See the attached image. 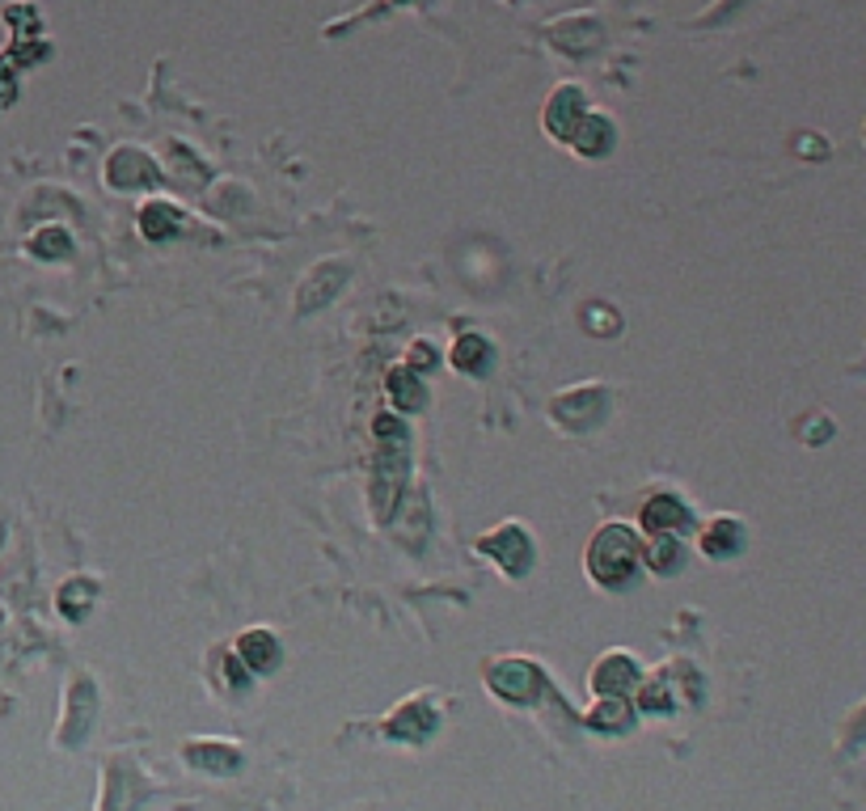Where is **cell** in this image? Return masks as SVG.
<instances>
[{
  "label": "cell",
  "mask_w": 866,
  "mask_h": 811,
  "mask_svg": "<svg viewBox=\"0 0 866 811\" xmlns=\"http://www.w3.org/2000/svg\"><path fill=\"white\" fill-rule=\"evenodd\" d=\"M643 558H647V567L655 575H676L680 567H685V546H680V537H655V541H647V549H643Z\"/></svg>",
  "instance_id": "obj_18"
},
{
  "label": "cell",
  "mask_w": 866,
  "mask_h": 811,
  "mask_svg": "<svg viewBox=\"0 0 866 811\" xmlns=\"http://www.w3.org/2000/svg\"><path fill=\"white\" fill-rule=\"evenodd\" d=\"M347 280H351V271H347L342 259L314 266V271L305 275V284L296 287V309L314 313V309H321V305H330V296H338V287L347 284Z\"/></svg>",
  "instance_id": "obj_6"
},
{
  "label": "cell",
  "mask_w": 866,
  "mask_h": 811,
  "mask_svg": "<svg viewBox=\"0 0 866 811\" xmlns=\"http://www.w3.org/2000/svg\"><path fill=\"white\" fill-rule=\"evenodd\" d=\"M178 229H182V212H178L173 203H166V199H152V203L140 208V233H145L148 241L178 238Z\"/></svg>",
  "instance_id": "obj_14"
},
{
  "label": "cell",
  "mask_w": 866,
  "mask_h": 811,
  "mask_svg": "<svg viewBox=\"0 0 866 811\" xmlns=\"http://www.w3.org/2000/svg\"><path fill=\"white\" fill-rule=\"evenodd\" d=\"M106 182H110L115 191H136V187L157 182V166L148 161L140 148H119V152L110 157V166H106Z\"/></svg>",
  "instance_id": "obj_8"
},
{
  "label": "cell",
  "mask_w": 866,
  "mask_h": 811,
  "mask_svg": "<svg viewBox=\"0 0 866 811\" xmlns=\"http://www.w3.org/2000/svg\"><path fill=\"white\" fill-rule=\"evenodd\" d=\"M571 144H575L583 157H601V152H609V144H613V123L601 119V115H583Z\"/></svg>",
  "instance_id": "obj_17"
},
{
  "label": "cell",
  "mask_w": 866,
  "mask_h": 811,
  "mask_svg": "<svg viewBox=\"0 0 866 811\" xmlns=\"http://www.w3.org/2000/svg\"><path fill=\"white\" fill-rule=\"evenodd\" d=\"M410 368L419 372V368H435V351L427 343H414V351H410Z\"/></svg>",
  "instance_id": "obj_23"
},
{
  "label": "cell",
  "mask_w": 866,
  "mask_h": 811,
  "mask_svg": "<svg viewBox=\"0 0 866 811\" xmlns=\"http://www.w3.org/2000/svg\"><path fill=\"white\" fill-rule=\"evenodd\" d=\"M237 660L254 672V676H266V672L279 664V643H275V634H271V630H245L237 643Z\"/></svg>",
  "instance_id": "obj_12"
},
{
  "label": "cell",
  "mask_w": 866,
  "mask_h": 811,
  "mask_svg": "<svg viewBox=\"0 0 866 811\" xmlns=\"http://www.w3.org/2000/svg\"><path fill=\"white\" fill-rule=\"evenodd\" d=\"M389 402L398 406V410H423L427 406V385H423V377L410 364L389 372Z\"/></svg>",
  "instance_id": "obj_13"
},
{
  "label": "cell",
  "mask_w": 866,
  "mask_h": 811,
  "mask_svg": "<svg viewBox=\"0 0 866 811\" xmlns=\"http://www.w3.org/2000/svg\"><path fill=\"white\" fill-rule=\"evenodd\" d=\"M638 525H643L647 537H668V533L676 537L680 528L689 525V507H685V499L673 495V491H659V495H651V499L643 503Z\"/></svg>",
  "instance_id": "obj_7"
},
{
  "label": "cell",
  "mask_w": 866,
  "mask_h": 811,
  "mask_svg": "<svg viewBox=\"0 0 866 811\" xmlns=\"http://www.w3.org/2000/svg\"><path fill=\"white\" fill-rule=\"evenodd\" d=\"M30 250H34L39 259H64V254L73 250V241H68V233H64V229H43L39 238L30 241Z\"/></svg>",
  "instance_id": "obj_22"
},
{
  "label": "cell",
  "mask_w": 866,
  "mask_h": 811,
  "mask_svg": "<svg viewBox=\"0 0 866 811\" xmlns=\"http://www.w3.org/2000/svg\"><path fill=\"white\" fill-rule=\"evenodd\" d=\"M583 94L579 89H558L550 102V110H546V127L553 131V140H567L571 144V136H575V127L583 123Z\"/></svg>",
  "instance_id": "obj_11"
},
{
  "label": "cell",
  "mask_w": 866,
  "mask_h": 811,
  "mask_svg": "<svg viewBox=\"0 0 866 811\" xmlns=\"http://www.w3.org/2000/svg\"><path fill=\"white\" fill-rule=\"evenodd\" d=\"M94 597H97V588L89 579H68V583L60 588V609L76 621V618H85V609H94Z\"/></svg>",
  "instance_id": "obj_21"
},
{
  "label": "cell",
  "mask_w": 866,
  "mask_h": 811,
  "mask_svg": "<svg viewBox=\"0 0 866 811\" xmlns=\"http://www.w3.org/2000/svg\"><path fill=\"white\" fill-rule=\"evenodd\" d=\"M435 723H440L435 706H427V702H406V706L386 723V736L389 740H402V744H423L435 731Z\"/></svg>",
  "instance_id": "obj_9"
},
{
  "label": "cell",
  "mask_w": 866,
  "mask_h": 811,
  "mask_svg": "<svg viewBox=\"0 0 866 811\" xmlns=\"http://www.w3.org/2000/svg\"><path fill=\"white\" fill-rule=\"evenodd\" d=\"M478 549L482 554H490V558H495L511 579H520V575L532 567V537L520 525L490 528V533L478 541Z\"/></svg>",
  "instance_id": "obj_4"
},
{
  "label": "cell",
  "mask_w": 866,
  "mask_h": 811,
  "mask_svg": "<svg viewBox=\"0 0 866 811\" xmlns=\"http://www.w3.org/2000/svg\"><path fill=\"white\" fill-rule=\"evenodd\" d=\"M187 761H191L194 769H208V773H229V769H237L241 765V752L233 744L199 740V744H187Z\"/></svg>",
  "instance_id": "obj_15"
},
{
  "label": "cell",
  "mask_w": 866,
  "mask_h": 811,
  "mask_svg": "<svg viewBox=\"0 0 866 811\" xmlns=\"http://www.w3.org/2000/svg\"><path fill=\"white\" fill-rule=\"evenodd\" d=\"M490 359H495V347H490L482 335H465V338H457V347H453V368H457V372H469V377H486Z\"/></svg>",
  "instance_id": "obj_16"
},
{
  "label": "cell",
  "mask_w": 866,
  "mask_h": 811,
  "mask_svg": "<svg viewBox=\"0 0 866 811\" xmlns=\"http://www.w3.org/2000/svg\"><path fill=\"white\" fill-rule=\"evenodd\" d=\"M609 414V389L604 385H579L571 393H558L553 398V419L558 428L567 431H592Z\"/></svg>",
  "instance_id": "obj_3"
},
{
  "label": "cell",
  "mask_w": 866,
  "mask_h": 811,
  "mask_svg": "<svg viewBox=\"0 0 866 811\" xmlns=\"http://www.w3.org/2000/svg\"><path fill=\"white\" fill-rule=\"evenodd\" d=\"M372 435H377V465H372V503H377V516L389 520L393 507H398V495H402V482H406V465H410V431L398 414H381L372 423Z\"/></svg>",
  "instance_id": "obj_1"
},
{
  "label": "cell",
  "mask_w": 866,
  "mask_h": 811,
  "mask_svg": "<svg viewBox=\"0 0 866 811\" xmlns=\"http://www.w3.org/2000/svg\"><path fill=\"white\" fill-rule=\"evenodd\" d=\"M740 537H744V528L722 516V520H715V525H706V533H701V549H706L710 558H727V554H736V549H740Z\"/></svg>",
  "instance_id": "obj_20"
},
{
  "label": "cell",
  "mask_w": 866,
  "mask_h": 811,
  "mask_svg": "<svg viewBox=\"0 0 866 811\" xmlns=\"http://www.w3.org/2000/svg\"><path fill=\"white\" fill-rule=\"evenodd\" d=\"M634 685H638V664L630 655H622V651L604 655L601 664L592 668V689L601 697H626Z\"/></svg>",
  "instance_id": "obj_10"
},
{
  "label": "cell",
  "mask_w": 866,
  "mask_h": 811,
  "mask_svg": "<svg viewBox=\"0 0 866 811\" xmlns=\"http://www.w3.org/2000/svg\"><path fill=\"white\" fill-rule=\"evenodd\" d=\"M638 562H643V541L630 525H604L588 546V575L613 592L634 583Z\"/></svg>",
  "instance_id": "obj_2"
},
{
  "label": "cell",
  "mask_w": 866,
  "mask_h": 811,
  "mask_svg": "<svg viewBox=\"0 0 866 811\" xmlns=\"http://www.w3.org/2000/svg\"><path fill=\"white\" fill-rule=\"evenodd\" d=\"M630 723H634V706L626 697H601L588 715V727H596V731H626Z\"/></svg>",
  "instance_id": "obj_19"
},
{
  "label": "cell",
  "mask_w": 866,
  "mask_h": 811,
  "mask_svg": "<svg viewBox=\"0 0 866 811\" xmlns=\"http://www.w3.org/2000/svg\"><path fill=\"white\" fill-rule=\"evenodd\" d=\"M490 693H499L504 702H516V706H529L532 697L541 693V668L529 664V660H499L490 676H486Z\"/></svg>",
  "instance_id": "obj_5"
}]
</instances>
